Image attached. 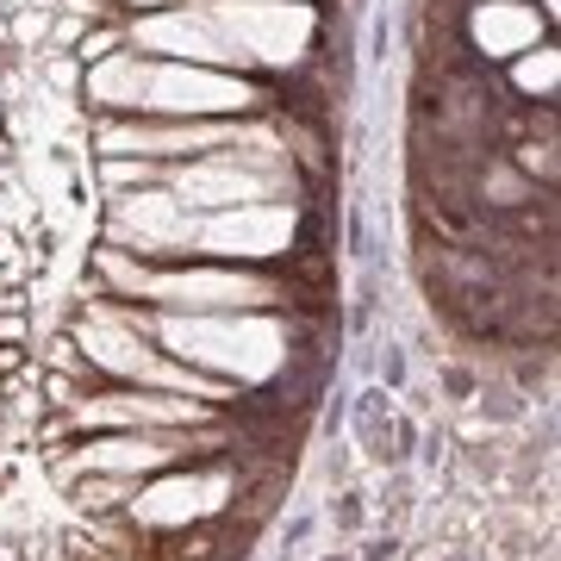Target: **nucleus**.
Listing matches in <instances>:
<instances>
[{
  "label": "nucleus",
  "mask_w": 561,
  "mask_h": 561,
  "mask_svg": "<svg viewBox=\"0 0 561 561\" xmlns=\"http://www.w3.org/2000/svg\"><path fill=\"white\" fill-rule=\"evenodd\" d=\"M113 238L138 243V250H175V243H194V219L175 194H131L113 213Z\"/></svg>",
  "instance_id": "8"
},
{
  "label": "nucleus",
  "mask_w": 561,
  "mask_h": 561,
  "mask_svg": "<svg viewBox=\"0 0 561 561\" xmlns=\"http://www.w3.org/2000/svg\"><path fill=\"white\" fill-rule=\"evenodd\" d=\"M206 20L219 25L243 57H262V62H294L312 38V13L287 7V0H213Z\"/></svg>",
  "instance_id": "4"
},
{
  "label": "nucleus",
  "mask_w": 561,
  "mask_h": 561,
  "mask_svg": "<svg viewBox=\"0 0 561 561\" xmlns=\"http://www.w3.org/2000/svg\"><path fill=\"white\" fill-rule=\"evenodd\" d=\"M106 50H113V38H106V32H101V38H81V62H88V57H106Z\"/></svg>",
  "instance_id": "20"
},
{
  "label": "nucleus",
  "mask_w": 561,
  "mask_h": 561,
  "mask_svg": "<svg viewBox=\"0 0 561 561\" xmlns=\"http://www.w3.org/2000/svg\"><path fill=\"white\" fill-rule=\"evenodd\" d=\"M81 337H88V362H101V368H113V375L169 381V387H181V393H194V400H225L219 381H206V375H194V368H169V362H162L125 319H94Z\"/></svg>",
  "instance_id": "5"
},
{
  "label": "nucleus",
  "mask_w": 561,
  "mask_h": 561,
  "mask_svg": "<svg viewBox=\"0 0 561 561\" xmlns=\"http://www.w3.org/2000/svg\"><path fill=\"white\" fill-rule=\"evenodd\" d=\"M138 44L144 50H175V57L194 62H243V50L206 13H157V20L138 25Z\"/></svg>",
  "instance_id": "9"
},
{
  "label": "nucleus",
  "mask_w": 561,
  "mask_h": 561,
  "mask_svg": "<svg viewBox=\"0 0 561 561\" xmlns=\"http://www.w3.org/2000/svg\"><path fill=\"white\" fill-rule=\"evenodd\" d=\"M106 181H113V187H131V181H144V162H113Z\"/></svg>",
  "instance_id": "19"
},
{
  "label": "nucleus",
  "mask_w": 561,
  "mask_h": 561,
  "mask_svg": "<svg viewBox=\"0 0 561 561\" xmlns=\"http://www.w3.org/2000/svg\"><path fill=\"white\" fill-rule=\"evenodd\" d=\"M280 181H287V157H280L268 138H231V150H213L206 162L181 169L175 201L181 206H256L268 201Z\"/></svg>",
  "instance_id": "1"
},
{
  "label": "nucleus",
  "mask_w": 561,
  "mask_h": 561,
  "mask_svg": "<svg viewBox=\"0 0 561 561\" xmlns=\"http://www.w3.org/2000/svg\"><path fill=\"white\" fill-rule=\"evenodd\" d=\"M81 424H150V431H169V424H206V400H175V393H106V400L81 405Z\"/></svg>",
  "instance_id": "10"
},
{
  "label": "nucleus",
  "mask_w": 561,
  "mask_h": 561,
  "mask_svg": "<svg viewBox=\"0 0 561 561\" xmlns=\"http://www.w3.org/2000/svg\"><path fill=\"white\" fill-rule=\"evenodd\" d=\"M144 69L138 57H101V69L88 76V94L101 106H144Z\"/></svg>",
  "instance_id": "15"
},
{
  "label": "nucleus",
  "mask_w": 561,
  "mask_h": 561,
  "mask_svg": "<svg viewBox=\"0 0 561 561\" xmlns=\"http://www.w3.org/2000/svg\"><path fill=\"white\" fill-rule=\"evenodd\" d=\"M225 493V481H206V474H175V481H157L150 493H144L138 505H131V518L138 524H187L201 518V512H213Z\"/></svg>",
  "instance_id": "11"
},
{
  "label": "nucleus",
  "mask_w": 561,
  "mask_h": 561,
  "mask_svg": "<svg viewBox=\"0 0 561 561\" xmlns=\"http://www.w3.org/2000/svg\"><path fill=\"white\" fill-rule=\"evenodd\" d=\"M474 44L486 57H512V50H530L537 44V13L524 0H486L474 13Z\"/></svg>",
  "instance_id": "14"
},
{
  "label": "nucleus",
  "mask_w": 561,
  "mask_h": 561,
  "mask_svg": "<svg viewBox=\"0 0 561 561\" xmlns=\"http://www.w3.org/2000/svg\"><path fill=\"white\" fill-rule=\"evenodd\" d=\"M256 101L243 81L213 76V69H150L144 76V106H162L175 119H206V113H243Z\"/></svg>",
  "instance_id": "6"
},
{
  "label": "nucleus",
  "mask_w": 561,
  "mask_h": 561,
  "mask_svg": "<svg viewBox=\"0 0 561 561\" xmlns=\"http://www.w3.org/2000/svg\"><path fill=\"white\" fill-rule=\"evenodd\" d=\"M7 38H13V32H7V25H0V44H7Z\"/></svg>",
  "instance_id": "23"
},
{
  "label": "nucleus",
  "mask_w": 561,
  "mask_h": 561,
  "mask_svg": "<svg viewBox=\"0 0 561 561\" xmlns=\"http://www.w3.org/2000/svg\"><path fill=\"white\" fill-rule=\"evenodd\" d=\"M362 437L375 443V456H387V431H381V400H375V393H368V400H362Z\"/></svg>",
  "instance_id": "17"
},
{
  "label": "nucleus",
  "mask_w": 561,
  "mask_h": 561,
  "mask_svg": "<svg viewBox=\"0 0 561 561\" xmlns=\"http://www.w3.org/2000/svg\"><path fill=\"white\" fill-rule=\"evenodd\" d=\"M138 7H169V0H138Z\"/></svg>",
  "instance_id": "22"
},
{
  "label": "nucleus",
  "mask_w": 561,
  "mask_h": 561,
  "mask_svg": "<svg viewBox=\"0 0 561 561\" xmlns=\"http://www.w3.org/2000/svg\"><path fill=\"white\" fill-rule=\"evenodd\" d=\"M238 131L225 125H119V131H101L106 150H138V157H169V150H213V144H231Z\"/></svg>",
  "instance_id": "13"
},
{
  "label": "nucleus",
  "mask_w": 561,
  "mask_h": 561,
  "mask_svg": "<svg viewBox=\"0 0 561 561\" xmlns=\"http://www.w3.org/2000/svg\"><path fill=\"white\" fill-rule=\"evenodd\" d=\"M101 268L113 280H125L131 294H150L162 306H187V312H250V306H268L275 287L256 275H213V268H187V275H144L125 256H101Z\"/></svg>",
  "instance_id": "3"
},
{
  "label": "nucleus",
  "mask_w": 561,
  "mask_h": 561,
  "mask_svg": "<svg viewBox=\"0 0 561 561\" xmlns=\"http://www.w3.org/2000/svg\"><path fill=\"white\" fill-rule=\"evenodd\" d=\"M162 337L175 343V356L187 362H213V368H231V375H268L280 362V331L256 319H231V312H194V319H169Z\"/></svg>",
  "instance_id": "2"
},
{
  "label": "nucleus",
  "mask_w": 561,
  "mask_h": 561,
  "mask_svg": "<svg viewBox=\"0 0 561 561\" xmlns=\"http://www.w3.org/2000/svg\"><path fill=\"white\" fill-rule=\"evenodd\" d=\"M556 76H561L556 50H537V57L518 62V88H524V94H549V88H556Z\"/></svg>",
  "instance_id": "16"
},
{
  "label": "nucleus",
  "mask_w": 561,
  "mask_h": 561,
  "mask_svg": "<svg viewBox=\"0 0 561 561\" xmlns=\"http://www.w3.org/2000/svg\"><path fill=\"white\" fill-rule=\"evenodd\" d=\"M13 38H20V44H44V38H50V20H44V13H32V7H25L20 20H13Z\"/></svg>",
  "instance_id": "18"
},
{
  "label": "nucleus",
  "mask_w": 561,
  "mask_h": 561,
  "mask_svg": "<svg viewBox=\"0 0 561 561\" xmlns=\"http://www.w3.org/2000/svg\"><path fill=\"white\" fill-rule=\"evenodd\" d=\"M0 7H38V0H0Z\"/></svg>",
  "instance_id": "21"
},
{
  "label": "nucleus",
  "mask_w": 561,
  "mask_h": 561,
  "mask_svg": "<svg viewBox=\"0 0 561 561\" xmlns=\"http://www.w3.org/2000/svg\"><path fill=\"white\" fill-rule=\"evenodd\" d=\"M181 456V437H106V443H88L69 474H131V468H162V461Z\"/></svg>",
  "instance_id": "12"
},
{
  "label": "nucleus",
  "mask_w": 561,
  "mask_h": 561,
  "mask_svg": "<svg viewBox=\"0 0 561 561\" xmlns=\"http://www.w3.org/2000/svg\"><path fill=\"white\" fill-rule=\"evenodd\" d=\"M294 238V213L287 206H225L219 219L194 225V243L213 250V256H280Z\"/></svg>",
  "instance_id": "7"
}]
</instances>
